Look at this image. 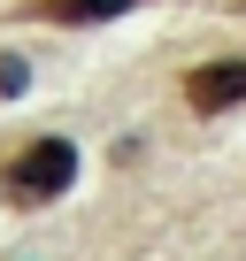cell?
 <instances>
[{
	"label": "cell",
	"instance_id": "6da1fadb",
	"mask_svg": "<svg viewBox=\"0 0 246 261\" xmlns=\"http://www.w3.org/2000/svg\"><path fill=\"white\" fill-rule=\"evenodd\" d=\"M77 185V146L62 139V130H39V139H23L8 154V169H0V192H8L16 207H46Z\"/></svg>",
	"mask_w": 246,
	"mask_h": 261
},
{
	"label": "cell",
	"instance_id": "7a4b0ae2",
	"mask_svg": "<svg viewBox=\"0 0 246 261\" xmlns=\"http://www.w3.org/2000/svg\"><path fill=\"white\" fill-rule=\"evenodd\" d=\"M185 108H192V115H231V108H246V62H238V54L200 62V69L185 77Z\"/></svg>",
	"mask_w": 246,
	"mask_h": 261
},
{
	"label": "cell",
	"instance_id": "3957f363",
	"mask_svg": "<svg viewBox=\"0 0 246 261\" xmlns=\"http://www.w3.org/2000/svg\"><path fill=\"white\" fill-rule=\"evenodd\" d=\"M39 23H108L123 8H139V0H23Z\"/></svg>",
	"mask_w": 246,
	"mask_h": 261
},
{
	"label": "cell",
	"instance_id": "277c9868",
	"mask_svg": "<svg viewBox=\"0 0 246 261\" xmlns=\"http://www.w3.org/2000/svg\"><path fill=\"white\" fill-rule=\"evenodd\" d=\"M23 85H31V62L23 54H0V100H16Z\"/></svg>",
	"mask_w": 246,
	"mask_h": 261
}]
</instances>
